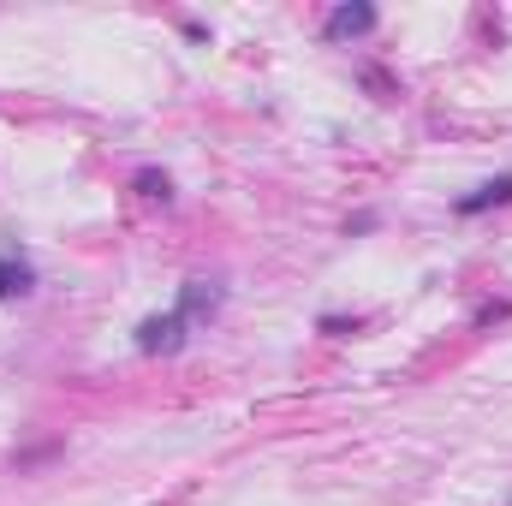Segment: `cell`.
<instances>
[{
  "instance_id": "obj_3",
  "label": "cell",
  "mask_w": 512,
  "mask_h": 506,
  "mask_svg": "<svg viewBox=\"0 0 512 506\" xmlns=\"http://www.w3.org/2000/svg\"><path fill=\"white\" fill-rule=\"evenodd\" d=\"M512 197V173L507 179H489V185H477L471 197H459V215H477V209H489V203H507Z\"/></svg>"
},
{
  "instance_id": "obj_2",
  "label": "cell",
  "mask_w": 512,
  "mask_h": 506,
  "mask_svg": "<svg viewBox=\"0 0 512 506\" xmlns=\"http://www.w3.org/2000/svg\"><path fill=\"white\" fill-rule=\"evenodd\" d=\"M364 30H376L370 6H334L328 12V36H364Z\"/></svg>"
},
{
  "instance_id": "obj_1",
  "label": "cell",
  "mask_w": 512,
  "mask_h": 506,
  "mask_svg": "<svg viewBox=\"0 0 512 506\" xmlns=\"http://www.w3.org/2000/svg\"><path fill=\"white\" fill-rule=\"evenodd\" d=\"M185 340V316L173 310V316H149L143 328H137V352H173Z\"/></svg>"
},
{
  "instance_id": "obj_4",
  "label": "cell",
  "mask_w": 512,
  "mask_h": 506,
  "mask_svg": "<svg viewBox=\"0 0 512 506\" xmlns=\"http://www.w3.org/2000/svg\"><path fill=\"white\" fill-rule=\"evenodd\" d=\"M30 286V268L18 262V256H0V298H12V292H24Z\"/></svg>"
}]
</instances>
